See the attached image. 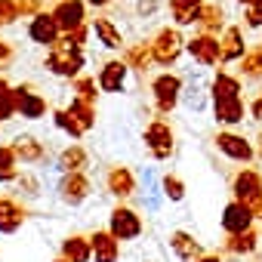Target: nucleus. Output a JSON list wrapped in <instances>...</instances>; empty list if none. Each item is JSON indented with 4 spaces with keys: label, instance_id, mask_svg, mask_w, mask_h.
<instances>
[{
    "label": "nucleus",
    "instance_id": "nucleus-37",
    "mask_svg": "<svg viewBox=\"0 0 262 262\" xmlns=\"http://www.w3.org/2000/svg\"><path fill=\"white\" fill-rule=\"evenodd\" d=\"M16 117V99H13V83L0 77V123Z\"/></svg>",
    "mask_w": 262,
    "mask_h": 262
},
{
    "label": "nucleus",
    "instance_id": "nucleus-29",
    "mask_svg": "<svg viewBox=\"0 0 262 262\" xmlns=\"http://www.w3.org/2000/svg\"><path fill=\"white\" fill-rule=\"evenodd\" d=\"M207 102H210V86L201 77H191L188 86H182V105L188 111H204Z\"/></svg>",
    "mask_w": 262,
    "mask_h": 262
},
{
    "label": "nucleus",
    "instance_id": "nucleus-52",
    "mask_svg": "<svg viewBox=\"0 0 262 262\" xmlns=\"http://www.w3.org/2000/svg\"><path fill=\"white\" fill-rule=\"evenodd\" d=\"M259 234H262V231H259Z\"/></svg>",
    "mask_w": 262,
    "mask_h": 262
},
{
    "label": "nucleus",
    "instance_id": "nucleus-49",
    "mask_svg": "<svg viewBox=\"0 0 262 262\" xmlns=\"http://www.w3.org/2000/svg\"><path fill=\"white\" fill-rule=\"evenodd\" d=\"M256 158H259V161H262V133H259V136H256Z\"/></svg>",
    "mask_w": 262,
    "mask_h": 262
},
{
    "label": "nucleus",
    "instance_id": "nucleus-24",
    "mask_svg": "<svg viewBox=\"0 0 262 262\" xmlns=\"http://www.w3.org/2000/svg\"><path fill=\"white\" fill-rule=\"evenodd\" d=\"M86 164H90V155H86L83 145H68V148H62L59 158H56V170H59V173H83Z\"/></svg>",
    "mask_w": 262,
    "mask_h": 262
},
{
    "label": "nucleus",
    "instance_id": "nucleus-47",
    "mask_svg": "<svg viewBox=\"0 0 262 262\" xmlns=\"http://www.w3.org/2000/svg\"><path fill=\"white\" fill-rule=\"evenodd\" d=\"M198 262H225V259H222L219 253H204V256H201Z\"/></svg>",
    "mask_w": 262,
    "mask_h": 262
},
{
    "label": "nucleus",
    "instance_id": "nucleus-34",
    "mask_svg": "<svg viewBox=\"0 0 262 262\" xmlns=\"http://www.w3.org/2000/svg\"><path fill=\"white\" fill-rule=\"evenodd\" d=\"M53 123H56V126L62 129L65 136H71L74 142H77V139H80V136L86 133V129H83V126H80V123H77V120H74V117L68 114V108H56V111H53Z\"/></svg>",
    "mask_w": 262,
    "mask_h": 262
},
{
    "label": "nucleus",
    "instance_id": "nucleus-32",
    "mask_svg": "<svg viewBox=\"0 0 262 262\" xmlns=\"http://www.w3.org/2000/svg\"><path fill=\"white\" fill-rule=\"evenodd\" d=\"M68 114L86 129V133H90V129L96 126V105L93 102H83V99H71V105H68Z\"/></svg>",
    "mask_w": 262,
    "mask_h": 262
},
{
    "label": "nucleus",
    "instance_id": "nucleus-6",
    "mask_svg": "<svg viewBox=\"0 0 262 262\" xmlns=\"http://www.w3.org/2000/svg\"><path fill=\"white\" fill-rule=\"evenodd\" d=\"M213 145H216L228 161H234V164H250V161L256 158V145H253L247 136L231 133V129H219L216 139H213Z\"/></svg>",
    "mask_w": 262,
    "mask_h": 262
},
{
    "label": "nucleus",
    "instance_id": "nucleus-22",
    "mask_svg": "<svg viewBox=\"0 0 262 262\" xmlns=\"http://www.w3.org/2000/svg\"><path fill=\"white\" fill-rule=\"evenodd\" d=\"M170 250H173L182 262H198V259L204 256L201 241H194V234H188V231H173V234H170Z\"/></svg>",
    "mask_w": 262,
    "mask_h": 262
},
{
    "label": "nucleus",
    "instance_id": "nucleus-46",
    "mask_svg": "<svg viewBox=\"0 0 262 262\" xmlns=\"http://www.w3.org/2000/svg\"><path fill=\"white\" fill-rule=\"evenodd\" d=\"M250 210H253V216H256V219H262V194L250 204Z\"/></svg>",
    "mask_w": 262,
    "mask_h": 262
},
{
    "label": "nucleus",
    "instance_id": "nucleus-16",
    "mask_svg": "<svg viewBox=\"0 0 262 262\" xmlns=\"http://www.w3.org/2000/svg\"><path fill=\"white\" fill-rule=\"evenodd\" d=\"M90 247H93V259L96 262H117L120 259V241L108 228H96L90 234Z\"/></svg>",
    "mask_w": 262,
    "mask_h": 262
},
{
    "label": "nucleus",
    "instance_id": "nucleus-38",
    "mask_svg": "<svg viewBox=\"0 0 262 262\" xmlns=\"http://www.w3.org/2000/svg\"><path fill=\"white\" fill-rule=\"evenodd\" d=\"M244 22L247 28H262V0H247L244 4Z\"/></svg>",
    "mask_w": 262,
    "mask_h": 262
},
{
    "label": "nucleus",
    "instance_id": "nucleus-51",
    "mask_svg": "<svg viewBox=\"0 0 262 262\" xmlns=\"http://www.w3.org/2000/svg\"><path fill=\"white\" fill-rule=\"evenodd\" d=\"M237 4H247V0H237Z\"/></svg>",
    "mask_w": 262,
    "mask_h": 262
},
{
    "label": "nucleus",
    "instance_id": "nucleus-31",
    "mask_svg": "<svg viewBox=\"0 0 262 262\" xmlns=\"http://www.w3.org/2000/svg\"><path fill=\"white\" fill-rule=\"evenodd\" d=\"M237 71L247 80H262V43L244 53V59L237 62Z\"/></svg>",
    "mask_w": 262,
    "mask_h": 262
},
{
    "label": "nucleus",
    "instance_id": "nucleus-28",
    "mask_svg": "<svg viewBox=\"0 0 262 262\" xmlns=\"http://www.w3.org/2000/svg\"><path fill=\"white\" fill-rule=\"evenodd\" d=\"M93 34H96V40L105 47V50H123V34H120V28L111 22V19H93Z\"/></svg>",
    "mask_w": 262,
    "mask_h": 262
},
{
    "label": "nucleus",
    "instance_id": "nucleus-41",
    "mask_svg": "<svg viewBox=\"0 0 262 262\" xmlns=\"http://www.w3.org/2000/svg\"><path fill=\"white\" fill-rule=\"evenodd\" d=\"M16 4H19V16H22V19H34V16L43 10L40 0H16Z\"/></svg>",
    "mask_w": 262,
    "mask_h": 262
},
{
    "label": "nucleus",
    "instance_id": "nucleus-11",
    "mask_svg": "<svg viewBox=\"0 0 262 262\" xmlns=\"http://www.w3.org/2000/svg\"><path fill=\"white\" fill-rule=\"evenodd\" d=\"M62 28V34L86 25V0H56V7L50 10Z\"/></svg>",
    "mask_w": 262,
    "mask_h": 262
},
{
    "label": "nucleus",
    "instance_id": "nucleus-14",
    "mask_svg": "<svg viewBox=\"0 0 262 262\" xmlns=\"http://www.w3.org/2000/svg\"><path fill=\"white\" fill-rule=\"evenodd\" d=\"M253 222H256L253 210H250L247 204L234 201V198L225 204V210H222V219H219V225H222V231H225V234H237V231H247V228H253Z\"/></svg>",
    "mask_w": 262,
    "mask_h": 262
},
{
    "label": "nucleus",
    "instance_id": "nucleus-20",
    "mask_svg": "<svg viewBox=\"0 0 262 262\" xmlns=\"http://www.w3.org/2000/svg\"><path fill=\"white\" fill-rule=\"evenodd\" d=\"M167 7H170V19L176 22V28H188V25H198L204 0H170Z\"/></svg>",
    "mask_w": 262,
    "mask_h": 262
},
{
    "label": "nucleus",
    "instance_id": "nucleus-50",
    "mask_svg": "<svg viewBox=\"0 0 262 262\" xmlns=\"http://www.w3.org/2000/svg\"><path fill=\"white\" fill-rule=\"evenodd\" d=\"M53 262H68V259H62V256H59V259H53Z\"/></svg>",
    "mask_w": 262,
    "mask_h": 262
},
{
    "label": "nucleus",
    "instance_id": "nucleus-35",
    "mask_svg": "<svg viewBox=\"0 0 262 262\" xmlns=\"http://www.w3.org/2000/svg\"><path fill=\"white\" fill-rule=\"evenodd\" d=\"M74 99H83V102H93V105H96V99H99V83H96V77L77 74V77H74Z\"/></svg>",
    "mask_w": 262,
    "mask_h": 262
},
{
    "label": "nucleus",
    "instance_id": "nucleus-13",
    "mask_svg": "<svg viewBox=\"0 0 262 262\" xmlns=\"http://www.w3.org/2000/svg\"><path fill=\"white\" fill-rule=\"evenodd\" d=\"M28 37H31V43H40V47L50 50V47L62 37V28H59V22H56L53 13L40 10V13L28 22Z\"/></svg>",
    "mask_w": 262,
    "mask_h": 262
},
{
    "label": "nucleus",
    "instance_id": "nucleus-43",
    "mask_svg": "<svg viewBox=\"0 0 262 262\" xmlns=\"http://www.w3.org/2000/svg\"><path fill=\"white\" fill-rule=\"evenodd\" d=\"M16 182H19V188H25V194H31V198H34V194H40V182H37L34 176H25V173H22Z\"/></svg>",
    "mask_w": 262,
    "mask_h": 262
},
{
    "label": "nucleus",
    "instance_id": "nucleus-3",
    "mask_svg": "<svg viewBox=\"0 0 262 262\" xmlns=\"http://www.w3.org/2000/svg\"><path fill=\"white\" fill-rule=\"evenodd\" d=\"M142 142H145V151L155 158V161H170L173 151H176V136H173V126L161 117H155L145 133H142Z\"/></svg>",
    "mask_w": 262,
    "mask_h": 262
},
{
    "label": "nucleus",
    "instance_id": "nucleus-45",
    "mask_svg": "<svg viewBox=\"0 0 262 262\" xmlns=\"http://www.w3.org/2000/svg\"><path fill=\"white\" fill-rule=\"evenodd\" d=\"M10 62H13V47H10V40L0 37V68L10 65Z\"/></svg>",
    "mask_w": 262,
    "mask_h": 262
},
{
    "label": "nucleus",
    "instance_id": "nucleus-23",
    "mask_svg": "<svg viewBox=\"0 0 262 262\" xmlns=\"http://www.w3.org/2000/svg\"><path fill=\"white\" fill-rule=\"evenodd\" d=\"M13 151H16V158H19V164H40L43 158H47V148H43V142L40 139H34V136H16L13 139Z\"/></svg>",
    "mask_w": 262,
    "mask_h": 262
},
{
    "label": "nucleus",
    "instance_id": "nucleus-1",
    "mask_svg": "<svg viewBox=\"0 0 262 262\" xmlns=\"http://www.w3.org/2000/svg\"><path fill=\"white\" fill-rule=\"evenodd\" d=\"M47 71L50 74H56V77H65V80H74L80 71H83V65H86V56H83V50L80 47H74L71 40H65V37H59L50 50H47Z\"/></svg>",
    "mask_w": 262,
    "mask_h": 262
},
{
    "label": "nucleus",
    "instance_id": "nucleus-42",
    "mask_svg": "<svg viewBox=\"0 0 262 262\" xmlns=\"http://www.w3.org/2000/svg\"><path fill=\"white\" fill-rule=\"evenodd\" d=\"M90 31H93L90 25H80V28H74V31H68V34H62V37H65V40H71L74 47H80V50H83V43H86V37H90Z\"/></svg>",
    "mask_w": 262,
    "mask_h": 262
},
{
    "label": "nucleus",
    "instance_id": "nucleus-18",
    "mask_svg": "<svg viewBox=\"0 0 262 262\" xmlns=\"http://www.w3.org/2000/svg\"><path fill=\"white\" fill-rule=\"evenodd\" d=\"M25 219H28V213L19 201L0 198V234H16L25 225Z\"/></svg>",
    "mask_w": 262,
    "mask_h": 262
},
{
    "label": "nucleus",
    "instance_id": "nucleus-7",
    "mask_svg": "<svg viewBox=\"0 0 262 262\" xmlns=\"http://www.w3.org/2000/svg\"><path fill=\"white\" fill-rule=\"evenodd\" d=\"M185 53L198 62V65H204V68H213V65H219L222 62V50H219V37L216 34H194V37H188L185 40Z\"/></svg>",
    "mask_w": 262,
    "mask_h": 262
},
{
    "label": "nucleus",
    "instance_id": "nucleus-27",
    "mask_svg": "<svg viewBox=\"0 0 262 262\" xmlns=\"http://www.w3.org/2000/svg\"><path fill=\"white\" fill-rule=\"evenodd\" d=\"M62 259L68 262H93V247H90V234H68L62 241Z\"/></svg>",
    "mask_w": 262,
    "mask_h": 262
},
{
    "label": "nucleus",
    "instance_id": "nucleus-40",
    "mask_svg": "<svg viewBox=\"0 0 262 262\" xmlns=\"http://www.w3.org/2000/svg\"><path fill=\"white\" fill-rule=\"evenodd\" d=\"M158 10H161V0H136V16L139 19H151V16H158Z\"/></svg>",
    "mask_w": 262,
    "mask_h": 262
},
{
    "label": "nucleus",
    "instance_id": "nucleus-2",
    "mask_svg": "<svg viewBox=\"0 0 262 262\" xmlns=\"http://www.w3.org/2000/svg\"><path fill=\"white\" fill-rule=\"evenodd\" d=\"M185 53V37H182V31L173 25H167V28H161L155 37H151V59H155V65H161V68H170V65H176L179 62V56Z\"/></svg>",
    "mask_w": 262,
    "mask_h": 262
},
{
    "label": "nucleus",
    "instance_id": "nucleus-9",
    "mask_svg": "<svg viewBox=\"0 0 262 262\" xmlns=\"http://www.w3.org/2000/svg\"><path fill=\"white\" fill-rule=\"evenodd\" d=\"M262 194V173L253 170V167H244L231 176V198L241 201V204H253L256 198Z\"/></svg>",
    "mask_w": 262,
    "mask_h": 262
},
{
    "label": "nucleus",
    "instance_id": "nucleus-33",
    "mask_svg": "<svg viewBox=\"0 0 262 262\" xmlns=\"http://www.w3.org/2000/svg\"><path fill=\"white\" fill-rule=\"evenodd\" d=\"M16 179H19V158L13 151V145H0V185L16 182Z\"/></svg>",
    "mask_w": 262,
    "mask_h": 262
},
{
    "label": "nucleus",
    "instance_id": "nucleus-17",
    "mask_svg": "<svg viewBox=\"0 0 262 262\" xmlns=\"http://www.w3.org/2000/svg\"><path fill=\"white\" fill-rule=\"evenodd\" d=\"M219 50H222V65L241 62V59H244V53H247L244 31H241L237 25H225V31L219 34Z\"/></svg>",
    "mask_w": 262,
    "mask_h": 262
},
{
    "label": "nucleus",
    "instance_id": "nucleus-4",
    "mask_svg": "<svg viewBox=\"0 0 262 262\" xmlns=\"http://www.w3.org/2000/svg\"><path fill=\"white\" fill-rule=\"evenodd\" d=\"M182 86H185V80L179 74H170V71H164L151 80V96H155L158 114H170L182 102Z\"/></svg>",
    "mask_w": 262,
    "mask_h": 262
},
{
    "label": "nucleus",
    "instance_id": "nucleus-5",
    "mask_svg": "<svg viewBox=\"0 0 262 262\" xmlns=\"http://www.w3.org/2000/svg\"><path fill=\"white\" fill-rule=\"evenodd\" d=\"M108 231L117 237V241H136L142 231H145V222L142 216L133 210V207H126V204H117L108 216Z\"/></svg>",
    "mask_w": 262,
    "mask_h": 262
},
{
    "label": "nucleus",
    "instance_id": "nucleus-15",
    "mask_svg": "<svg viewBox=\"0 0 262 262\" xmlns=\"http://www.w3.org/2000/svg\"><path fill=\"white\" fill-rule=\"evenodd\" d=\"M126 74H129V65H126L123 59H108V62L99 68L96 83H99L102 93H120V90L126 86Z\"/></svg>",
    "mask_w": 262,
    "mask_h": 262
},
{
    "label": "nucleus",
    "instance_id": "nucleus-25",
    "mask_svg": "<svg viewBox=\"0 0 262 262\" xmlns=\"http://www.w3.org/2000/svg\"><path fill=\"white\" fill-rule=\"evenodd\" d=\"M126 65H129V71H145L155 59H151V40H136V43H129V47H123V56H120Z\"/></svg>",
    "mask_w": 262,
    "mask_h": 262
},
{
    "label": "nucleus",
    "instance_id": "nucleus-39",
    "mask_svg": "<svg viewBox=\"0 0 262 262\" xmlns=\"http://www.w3.org/2000/svg\"><path fill=\"white\" fill-rule=\"evenodd\" d=\"M16 19H22L19 16V4H16V0H0V28L13 25Z\"/></svg>",
    "mask_w": 262,
    "mask_h": 262
},
{
    "label": "nucleus",
    "instance_id": "nucleus-48",
    "mask_svg": "<svg viewBox=\"0 0 262 262\" xmlns=\"http://www.w3.org/2000/svg\"><path fill=\"white\" fill-rule=\"evenodd\" d=\"M90 7H96V10H102V7H108V4H114V0H86Z\"/></svg>",
    "mask_w": 262,
    "mask_h": 262
},
{
    "label": "nucleus",
    "instance_id": "nucleus-8",
    "mask_svg": "<svg viewBox=\"0 0 262 262\" xmlns=\"http://www.w3.org/2000/svg\"><path fill=\"white\" fill-rule=\"evenodd\" d=\"M13 99H16V114L25 120H40L47 114V99L34 90V83H19L13 86Z\"/></svg>",
    "mask_w": 262,
    "mask_h": 262
},
{
    "label": "nucleus",
    "instance_id": "nucleus-26",
    "mask_svg": "<svg viewBox=\"0 0 262 262\" xmlns=\"http://www.w3.org/2000/svg\"><path fill=\"white\" fill-rule=\"evenodd\" d=\"M219 99H241V77L219 71L210 83V102H219Z\"/></svg>",
    "mask_w": 262,
    "mask_h": 262
},
{
    "label": "nucleus",
    "instance_id": "nucleus-10",
    "mask_svg": "<svg viewBox=\"0 0 262 262\" xmlns=\"http://www.w3.org/2000/svg\"><path fill=\"white\" fill-rule=\"evenodd\" d=\"M93 191V182L86 179V173H62L59 179V201L68 207H80Z\"/></svg>",
    "mask_w": 262,
    "mask_h": 262
},
{
    "label": "nucleus",
    "instance_id": "nucleus-21",
    "mask_svg": "<svg viewBox=\"0 0 262 262\" xmlns=\"http://www.w3.org/2000/svg\"><path fill=\"white\" fill-rule=\"evenodd\" d=\"M259 237H262V234H259L256 228H247V231L228 234L225 244H222V250H225L228 256H253L256 247H259Z\"/></svg>",
    "mask_w": 262,
    "mask_h": 262
},
{
    "label": "nucleus",
    "instance_id": "nucleus-12",
    "mask_svg": "<svg viewBox=\"0 0 262 262\" xmlns=\"http://www.w3.org/2000/svg\"><path fill=\"white\" fill-rule=\"evenodd\" d=\"M105 188H108V194L117 198V201L133 198V194H136V173L129 170V167H123V164H114V167H108V173H105Z\"/></svg>",
    "mask_w": 262,
    "mask_h": 262
},
{
    "label": "nucleus",
    "instance_id": "nucleus-19",
    "mask_svg": "<svg viewBox=\"0 0 262 262\" xmlns=\"http://www.w3.org/2000/svg\"><path fill=\"white\" fill-rule=\"evenodd\" d=\"M244 114H247L244 96H241V99H219V102H213V117H216V123H222V126H237V123H244Z\"/></svg>",
    "mask_w": 262,
    "mask_h": 262
},
{
    "label": "nucleus",
    "instance_id": "nucleus-44",
    "mask_svg": "<svg viewBox=\"0 0 262 262\" xmlns=\"http://www.w3.org/2000/svg\"><path fill=\"white\" fill-rule=\"evenodd\" d=\"M247 114H250V120H262V90H259L256 99L247 105Z\"/></svg>",
    "mask_w": 262,
    "mask_h": 262
},
{
    "label": "nucleus",
    "instance_id": "nucleus-36",
    "mask_svg": "<svg viewBox=\"0 0 262 262\" xmlns=\"http://www.w3.org/2000/svg\"><path fill=\"white\" fill-rule=\"evenodd\" d=\"M161 191H164V201H170V204L185 201V182H182L176 173H167V176L161 179Z\"/></svg>",
    "mask_w": 262,
    "mask_h": 262
},
{
    "label": "nucleus",
    "instance_id": "nucleus-30",
    "mask_svg": "<svg viewBox=\"0 0 262 262\" xmlns=\"http://www.w3.org/2000/svg\"><path fill=\"white\" fill-rule=\"evenodd\" d=\"M198 28L204 31V34H222L225 31V10L219 7V4H204V10H201V19H198Z\"/></svg>",
    "mask_w": 262,
    "mask_h": 262
}]
</instances>
